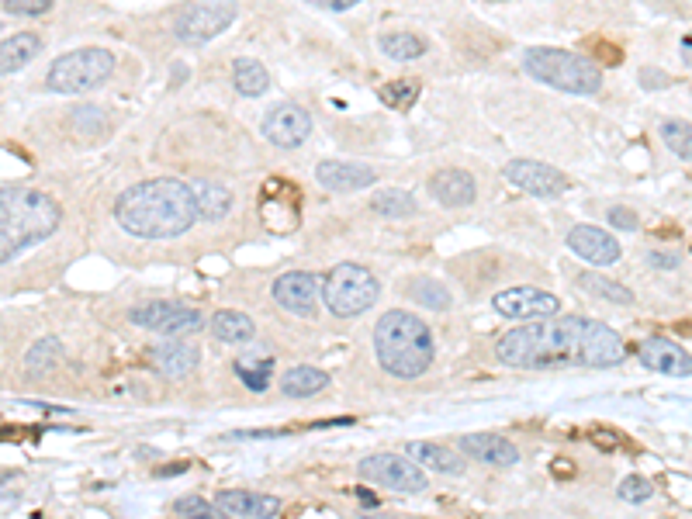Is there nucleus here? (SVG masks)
Segmentation results:
<instances>
[{"label": "nucleus", "mask_w": 692, "mask_h": 519, "mask_svg": "<svg viewBox=\"0 0 692 519\" xmlns=\"http://www.w3.org/2000/svg\"><path fill=\"white\" fill-rule=\"evenodd\" d=\"M405 454L426 471H436V475H450V478H461L464 475V457L454 454V450L440 447V443H430V440H412L405 447Z\"/></svg>", "instance_id": "5701e85b"}, {"label": "nucleus", "mask_w": 692, "mask_h": 519, "mask_svg": "<svg viewBox=\"0 0 692 519\" xmlns=\"http://www.w3.org/2000/svg\"><path fill=\"white\" fill-rule=\"evenodd\" d=\"M329 385V374L319 371V367L312 364H302V367H291V371H284L281 378V391L288 398H308V395H319L322 388Z\"/></svg>", "instance_id": "393cba45"}, {"label": "nucleus", "mask_w": 692, "mask_h": 519, "mask_svg": "<svg viewBox=\"0 0 692 519\" xmlns=\"http://www.w3.org/2000/svg\"><path fill=\"white\" fill-rule=\"evenodd\" d=\"M315 177L326 191L333 194H353V191H364V187H374L378 173L364 163H343V160H322L315 167Z\"/></svg>", "instance_id": "a211bd4d"}, {"label": "nucleus", "mask_w": 692, "mask_h": 519, "mask_svg": "<svg viewBox=\"0 0 692 519\" xmlns=\"http://www.w3.org/2000/svg\"><path fill=\"white\" fill-rule=\"evenodd\" d=\"M42 52V39L35 32H18V35H7L0 42V73L11 77V73L25 70L35 56Z\"/></svg>", "instance_id": "b1692460"}, {"label": "nucleus", "mask_w": 692, "mask_h": 519, "mask_svg": "<svg viewBox=\"0 0 692 519\" xmlns=\"http://www.w3.org/2000/svg\"><path fill=\"white\" fill-rule=\"evenodd\" d=\"M232 84L243 97H260L270 87V73L260 59H236L232 63Z\"/></svg>", "instance_id": "cd10ccee"}, {"label": "nucleus", "mask_w": 692, "mask_h": 519, "mask_svg": "<svg viewBox=\"0 0 692 519\" xmlns=\"http://www.w3.org/2000/svg\"><path fill=\"white\" fill-rule=\"evenodd\" d=\"M661 139L679 160L692 163V125L686 122H661Z\"/></svg>", "instance_id": "f704fd0d"}, {"label": "nucleus", "mask_w": 692, "mask_h": 519, "mask_svg": "<svg viewBox=\"0 0 692 519\" xmlns=\"http://www.w3.org/2000/svg\"><path fill=\"white\" fill-rule=\"evenodd\" d=\"M609 225L613 229H623V232H637V215L634 212H627V208H609Z\"/></svg>", "instance_id": "a19ab883"}, {"label": "nucleus", "mask_w": 692, "mask_h": 519, "mask_svg": "<svg viewBox=\"0 0 692 519\" xmlns=\"http://www.w3.org/2000/svg\"><path fill=\"white\" fill-rule=\"evenodd\" d=\"M409 295L416 298L419 305L430 308V312H447L450 308V291L440 288L436 281H426V277H416V281H412Z\"/></svg>", "instance_id": "72a5a7b5"}, {"label": "nucleus", "mask_w": 692, "mask_h": 519, "mask_svg": "<svg viewBox=\"0 0 692 519\" xmlns=\"http://www.w3.org/2000/svg\"><path fill=\"white\" fill-rule=\"evenodd\" d=\"M298 205H302V194L295 184L281 177H270L260 191V218L274 236H288L298 225Z\"/></svg>", "instance_id": "9b49d317"}, {"label": "nucleus", "mask_w": 692, "mask_h": 519, "mask_svg": "<svg viewBox=\"0 0 692 519\" xmlns=\"http://www.w3.org/2000/svg\"><path fill=\"white\" fill-rule=\"evenodd\" d=\"M308 4H315L319 11H350V7L360 4V0H308Z\"/></svg>", "instance_id": "c03bdc74"}, {"label": "nucleus", "mask_w": 692, "mask_h": 519, "mask_svg": "<svg viewBox=\"0 0 692 519\" xmlns=\"http://www.w3.org/2000/svg\"><path fill=\"white\" fill-rule=\"evenodd\" d=\"M374 353H378V364L385 367L391 378L416 381L430 371L436 346L430 326L419 315L391 308L374 326Z\"/></svg>", "instance_id": "20e7f679"}, {"label": "nucleus", "mask_w": 692, "mask_h": 519, "mask_svg": "<svg viewBox=\"0 0 692 519\" xmlns=\"http://www.w3.org/2000/svg\"><path fill=\"white\" fill-rule=\"evenodd\" d=\"M523 70L530 73L540 84L564 90V94H578V97H592L603 87V70L592 59L578 56V52L568 49H547V45H537V49H526L523 56Z\"/></svg>", "instance_id": "39448f33"}, {"label": "nucleus", "mask_w": 692, "mask_h": 519, "mask_svg": "<svg viewBox=\"0 0 692 519\" xmlns=\"http://www.w3.org/2000/svg\"><path fill=\"white\" fill-rule=\"evenodd\" d=\"M578 288H582L585 295L606 298V302H613V305H630V302H634V295H630L623 284L609 281V277L596 274V270H585V274H578Z\"/></svg>", "instance_id": "c85d7f7f"}, {"label": "nucleus", "mask_w": 692, "mask_h": 519, "mask_svg": "<svg viewBox=\"0 0 692 519\" xmlns=\"http://www.w3.org/2000/svg\"><path fill=\"white\" fill-rule=\"evenodd\" d=\"M232 371H236V378L243 381L250 391H267V385H270V360H267V364H250V360H239Z\"/></svg>", "instance_id": "e433bc0d"}, {"label": "nucleus", "mask_w": 692, "mask_h": 519, "mask_svg": "<svg viewBox=\"0 0 692 519\" xmlns=\"http://www.w3.org/2000/svg\"><path fill=\"white\" fill-rule=\"evenodd\" d=\"M260 129L267 142H274V146H281V149H295L312 135V118H308L305 108L288 101V104H274V108L267 111V118H263Z\"/></svg>", "instance_id": "4468645a"}, {"label": "nucleus", "mask_w": 692, "mask_h": 519, "mask_svg": "<svg viewBox=\"0 0 692 519\" xmlns=\"http://www.w3.org/2000/svg\"><path fill=\"white\" fill-rule=\"evenodd\" d=\"M194 198H198L201 218H208V222H222L232 212V194L222 184H215V180H198L194 184Z\"/></svg>", "instance_id": "bb28decb"}, {"label": "nucleus", "mask_w": 692, "mask_h": 519, "mask_svg": "<svg viewBox=\"0 0 692 519\" xmlns=\"http://www.w3.org/2000/svg\"><path fill=\"white\" fill-rule=\"evenodd\" d=\"M416 97H419V84H412V80H391V84L381 87V101H385L388 108H398V111L412 108Z\"/></svg>", "instance_id": "c9c22d12"}, {"label": "nucleus", "mask_w": 692, "mask_h": 519, "mask_svg": "<svg viewBox=\"0 0 692 519\" xmlns=\"http://www.w3.org/2000/svg\"><path fill=\"white\" fill-rule=\"evenodd\" d=\"M115 218L135 239H177L201 218L194 187L173 177L132 184L118 194Z\"/></svg>", "instance_id": "f03ea898"}, {"label": "nucleus", "mask_w": 692, "mask_h": 519, "mask_svg": "<svg viewBox=\"0 0 692 519\" xmlns=\"http://www.w3.org/2000/svg\"><path fill=\"white\" fill-rule=\"evenodd\" d=\"M173 509H177L180 519H229L225 509H218V502H208L201 495H180Z\"/></svg>", "instance_id": "473e14b6"}, {"label": "nucleus", "mask_w": 692, "mask_h": 519, "mask_svg": "<svg viewBox=\"0 0 692 519\" xmlns=\"http://www.w3.org/2000/svg\"><path fill=\"white\" fill-rule=\"evenodd\" d=\"M381 295L378 277L360 263H336L326 277H322V302L340 319H353L374 308Z\"/></svg>", "instance_id": "423d86ee"}, {"label": "nucleus", "mask_w": 692, "mask_h": 519, "mask_svg": "<svg viewBox=\"0 0 692 519\" xmlns=\"http://www.w3.org/2000/svg\"><path fill=\"white\" fill-rule=\"evenodd\" d=\"M492 305L506 319H551L561 308V302L551 291H540V288H506L492 298Z\"/></svg>", "instance_id": "2eb2a0df"}, {"label": "nucleus", "mask_w": 692, "mask_h": 519, "mask_svg": "<svg viewBox=\"0 0 692 519\" xmlns=\"http://www.w3.org/2000/svg\"><path fill=\"white\" fill-rule=\"evenodd\" d=\"M360 478L374 481V485H385L391 492H405V495H416V492H426L430 478L426 471L412 461L409 454H371L357 464Z\"/></svg>", "instance_id": "1a4fd4ad"}, {"label": "nucleus", "mask_w": 692, "mask_h": 519, "mask_svg": "<svg viewBox=\"0 0 692 519\" xmlns=\"http://www.w3.org/2000/svg\"><path fill=\"white\" fill-rule=\"evenodd\" d=\"M129 322L139 329H149V333L170 336V340H184L191 333H201L208 326V319L191 305L180 302H146L129 312Z\"/></svg>", "instance_id": "6e6552de"}, {"label": "nucleus", "mask_w": 692, "mask_h": 519, "mask_svg": "<svg viewBox=\"0 0 692 519\" xmlns=\"http://www.w3.org/2000/svg\"><path fill=\"white\" fill-rule=\"evenodd\" d=\"M218 509H225L229 516L239 519H274L281 513V499L263 492H246V488H222L215 495Z\"/></svg>", "instance_id": "6ab92c4d"}, {"label": "nucleus", "mask_w": 692, "mask_h": 519, "mask_svg": "<svg viewBox=\"0 0 692 519\" xmlns=\"http://www.w3.org/2000/svg\"><path fill=\"white\" fill-rule=\"evenodd\" d=\"M104 122H108V115H104L101 108H90V104H84V108L73 111V129L84 132V135L104 132Z\"/></svg>", "instance_id": "58836bf2"}, {"label": "nucleus", "mask_w": 692, "mask_h": 519, "mask_svg": "<svg viewBox=\"0 0 692 519\" xmlns=\"http://www.w3.org/2000/svg\"><path fill=\"white\" fill-rule=\"evenodd\" d=\"M381 52L395 63H409V59H419L426 52V42L412 32H388L381 35Z\"/></svg>", "instance_id": "7c9ffc66"}, {"label": "nucleus", "mask_w": 692, "mask_h": 519, "mask_svg": "<svg viewBox=\"0 0 692 519\" xmlns=\"http://www.w3.org/2000/svg\"><path fill=\"white\" fill-rule=\"evenodd\" d=\"M274 302L291 315H305L312 319L319 312V295H322V284L315 274H305V270H291V274H281L270 288Z\"/></svg>", "instance_id": "ddd939ff"}, {"label": "nucleus", "mask_w": 692, "mask_h": 519, "mask_svg": "<svg viewBox=\"0 0 692 519\" xmlns=\"http://www.w3.org/2000/svg\"><path fill=\"white\" fill-rule=\"evenodd\" d=\"M357 519H388V516H357Z\"/></svg>", "instance_id": "de8ad7c7"}, {"label": "nucleus", "mask_w": 692, "mask_h": 519, "mask_svg": "<svg viewBox=\"0 0 692 519\" xmlns=\"http://www.w3.org/2000/svg\"><path fill=\"white\" fill-rule=\"evenodd\" d=\"M648 267H654V270H675V267H679V257H675V253L651 250L648 253Z\"/></svg>", "instance_id": "37998d69"}, {"label": "nucleus", "mask_w": 692, "mask_h": 519, "mask_svg": "<svg viewBox=\"0 0 692 519\" xmlns=\"http://www.w3.org/2000/svg\"><path fill=\"white\" fill-rule=\"evenodd\" d=\"M637 357L648 371H658V374H668V378H689L692 374V357L686 346L665 340V336H651L637 346Z\"/></svg>", "instance_id": "f3484780"}, {"label": "nucleus", "mask_w": 692, "mask_h": 519, "mask_svg": "<svg viewBox=\"0 0 692 519\" xmlns=\"http://www.w3.org/2000/svg\"><path fill=\"white\" fill-rule=\"evenodd\" d=\"M564 239H568V250L575 253V257L589 260L592 267H609V263L620 260V243H616V236H609L599 225H571Z\"/></svg>", "instance_id": "dca6fc26"}, {"label": "nucleus", "mask_w": 692, "mask_h": 519, "mask_svg": "<svg viewBox=\"0 0 692 519\" xmlns=\"http://www.w3.org/2000/svg\"><path fill=\"white\" fill-rule=\"evenodd\" d=\"M184 468H187V464H167V468H160V475H180Z\"/></svg>", "instance_id": "49530a36"}, {"label": "nucleus", "mask_w": 692, "mask_h": 519, "mask_svg": "<svg viewBox=\"0 0 692 519\" xmlns=\"http://www.w3.org/2000/svg\"><path fill=\"white\" fill-rule=\"evenodd\" d=\"M52 7V0H4L7 14H21V18H39Z\"/></svg>", "instance_id": "ea45409f"}, {"label": "nucleus", "mask_w": 692, "mask_h": 519, "mask_svg": "<svg viewBox=\"0 0 692 519\" xmlns=\"http://www.w3.org/2000/svg\"><path fill=\"white\" fill-rule=\"evenodd\" d=\"M236 0H194L177 21V39L184 42H212L236 21Z\"/></svg>", "instance_id": "9d476101"}, {"label": "nucleus", "mask_w": 692, "mask_h": 519, "mask_svg": "<svg viewBox=\"0 0 692 519\" xmlns=\"http://www.w3.org/2000/svg\"><path fill=\"white\" fill-rule=\"evenodd\" d=\"M212 333L218 336L222 343H250L257 336V326H253L250 315L243 312H232V308H222V312L212 315Z\"/></svg>", "instance_id": "a878e982"}, {"label": "nucleus", "mask_w": 692, "mask_h": 519, "mask_svg": "<svg viewBox=\"0 0 692 519\" xmlns=\"http://www.w3.org/2000/svg\"><path fill=\"white\" fill-rule=\"evenodd\" d=\"M371 212L381 218H412L419 212V205L409 191H378L371 198Z\"/></svg>", "instance_id": "c756f323"}, {"label": "nucleus", "mask_w": 692, "mask_h": 519, "mask_svg": "<svg viewBox=\"0 0 692 519\" xmlns=\"http://www.w3.org/2000/svg\"><path fill=\"white\" fill-rule=\"evenodd\" d=\"M198 360H201V353H198V346H194V343L173 340V343H160L153 350V367L170 381L187 378L191 371H198Z\"/></svg>", "instance_id": "4be33fe9"}, {"label": "nucleus", "mask_w": 692, "mask_h": 519, "mask_svg": "<svg viewBox=\"0 0 692 519\" xmlns=\"http://www.w3.org/2000/svg\"><path fill=\"white\" fill-rule=\"evenodd\" d=\"M551 468H554V475H561V478H571V475H575V464H571V461H554Z\"/></svg>", "instance_id": "a18cd8bd"}, {"label": "nucleus", "mask_w": 692, "mask_h": 519, "mask_svg": "<svg viewBox=\"0 0 692 519\" xmlns=\"http://www.w3.org/2000/svg\"><path fill=\"white\" fill-rule=\"evenodd\" d=\"M457 447H461V454L475 457L481 464H492V468H513V464H519V450L499 433H468L461 436Z\"/></svg>", "instance_id": "aec40b11"}, {"label": "nucleus", "mask_w": 692, "mask_h": 519, "mask_svg": "<svg viewBox=\"0 0 692 519\" xmlns=\"http://www.w3.org/2000/svg\"><path fill=\"white\" fill-rule=\"evenodd\" d=\"M589 440L596 443V447H603V450H616V447H623L620 436H616L613 430H606V426H596V430L589 433Z\"/></svg>", "instance_id": "79ce46f5"}, {"label": "nucleus", "mask_w": 692, "mask_h": 519, "mask_svg": "<svg viewBox=\"0 0 692 519\" xmlns=\"http://www.w3.org/2000/svg\"><path fill=\"white\" fill-rule=\"evenodd\" d=\"M616 492H620V499H623V502H630V506H641V502H648L651 495H654V485H651L648 478L630 475V478H623V481H620V488H616Z\"/></svg>", "instance_id": "4c0bfd02"}, {"label": "nucleus", "mask_w": 692, "mask_h": 519, "mask_svg": "<svg viewBox=\"0 0 692 519\" xmlns=\"http://www.w3.org/2000/svg\"><path fill=\"white\" fill-rule=\"evenodd\" d=\"M502 177L509 180L519 191L533 194V198H561L568 191V177L558 170V167H547V163H537V160H513L506 163Z\"/></svg>", "instance_id": "f8f14e48"}, {"label": "nucleus", "mask_w": 692, "mask_h": 519, "mask_svg": "<svg viewBox=\"0 0 692 519\" xmlns=\"http://www.w3.org/2000/svg\"><path fill=\"white\" fill-rule=\"evenodd\" d=\"M115 73V56L108 49H73L49 66L45 87L52 94H87Z\"/></svg>", "instance_id": "0eeeda50"}, {"label": "nucleus", "mask_w": 692, "mask_h": 519, "mask_svg": "<svg viewBox=\"0 0 692 519\" xmlns=\"http://www.w3.org/2000/svg\"><path fill=\"white\" fill-rule=\"evenodd\" d=\"M59 205L32 187H11L0 191V260L11 263L25 250L39 246L59 229Z\"/></svg>", "instance_id": "7ed1b4c3"}, {"label": "nucleus", "mask_w": 692, "mask_h": 519, "mask_svg": "<svg viewBox=\"0 0 692 519\" xmlns=\"http://www.w3.org/2000/svg\"><path fill=\"white\" fill-rule=\"evenodd\" d=\"M495 357L516 371H561V367H620L627 346L606 322L585 315L537 319L506 333L495 343Z\"/></svg>", "instance_id": "f257e3e1"}, {"label": "nucleus", "mask_w": 692, "mask_h": 519, "mask_svg": "<svg viewBox=\"0 0 692 519\" xmlns=\"http://www.w3.org/2000/svg\"><path fill=\"white\" fill-rule=\"evenodd\" d=\"M430 194L440 201L443 208H464L475 201L478 187H475V177L464 170H440L433 173L430 180Z\"/></svg>", "instance_id": "412c9836"}, {"label": "nucleus", "mask_w": 692, "mask_h": 519, "mask_svg": "<svg viewBox=\"0 0 692 519\" xmlns=\"http://www.w3.org/2000/svg\"><path fill=\"white\" fill-rule=\"evenodd\" d=\"M59 360H63V346H59V340H52V336H45V340H39L28 350L25 367L32 374H45V371H52Z\"/></svg>", "instance_id": "2f4dec72"}]
</instances>
